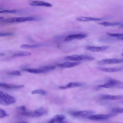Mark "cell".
<instances>
[{"instance_id":"7a4b0ae2","label":"cell","mask_w":123,"mask_h":123,"mask_svg":"<svg viewBox=\"0 0 123 123\" xmlns=\"http://www.w3.org/2000/svg\"><path fill=\"white\" fill-rule=\"evenodd\" d=\"M16 100L15 98L6 92L0 91V103L5 106H7L15 103Z\"/></svg>"},{"instance_id":"3957f363","label":"cell","mask_w":123,"mask_h":123,"mask_svg":"<svg viewBox=\"0 0 123 123\" xmlns=\"http://www.w3.org/2000/svg\"><path fill=\"white\" fill-rule=\"evenodd\" d=\"M98 87L106 88H114L123 89V82L116 79H111L105 84L99 85Z\"/></svg>"},{"instance_id":"44dd1931","label":"cell","mask_w":123,"mask_h":123,"mask_svg":"<svg viewBox=\"0 0 123 123\" xmlns=\"http://www.w3.org/2000/svg\"><path fill=\"white\" fill-rule=\"evenodd\" d=\"M99 24L101 25L106 26L121 25H122L123 24L120 22H105L99 23Z\"/></svg>"},{"instance_id":"5bb4252c","label":"cell","mask_w":123,"mask_h":123,"mask_svg":"<svg viewBox=\"0 0 123 123\" xmlns=\"http://www.w3.org/2000/svg\"><path fill=\"white\" fill-rule=\"evenodd\" d=\"M0 87L7 89H16L23 87H24V86L15 85L0 82Z\"/></svg>"},{"instance_id":"ac0fdd59","label":"cell","mask_w":123,"mask_h":123,"mask_svg":"<svg viewBox=\"0 0 123 123\" xmlns=\"http://www.w3.org/2000/svg\"><path fill=\"white\" fill-rule=\"evenodd\" d=\"M100 69L105 72L112 73L121 71L123 69V68L122 67L107 68H101Z\"/></svg>"},{"instance_id":"836d02e7","label":"cell","mask_w":123,"mask_h":123,"mask_svg":"<svg viewBox=\"0 0 123 123\" xmlns=\"http://www.w3.org/2000/svg\"><path fill=\"white\" fill-rule=\"evenodd\" d=\"M5 55V54L4 53H0V56H3L4 55Z\"/></svg>"},{"instance_id":"8fae6325","label":"cell","mask_w":123,"mask_h":123,"mask_svg":"<svg viewBox=\"0 0 123 123\" xmlns=\"http://www.w3.org/2000/svg\"><path fill=\"white\" fill-rule=\"evenodd\" d=\"M29 4L30 5L33 6H42L48 7L52 6V5L49 3L40 1H32Z\"/></svg>"},{"instance_id":"277c9868","label":"cell","mask_w":123,"mask_h":123,"mask_svg":"<svg viewBox=\"0 0 123 123\" xmlns=\"http://www.w3.org/2000/svg\"><path fill=\"white\" fill-rule=\"evenodd\" d=\"M64 59L68 61H77L82 60H93L94 58L90 56L84 55H73L67 56L64 57Z\"/></svg>"},{"instance_id":"9c48e42d","label":"cell","mask_w":123,"mask_h":123,"mask_svg":"<svg viewBox=\"0 0 123 123\" xmlns=\"http://www.w3.org/2000/svg\"><path fill=\"white\" fill-rule=\"evenodd\" d=\"M66 118L65 115L63 114H57L53 117L49 121V123H65L64 120Z\"/></svg>"},{"instance_id":"484cf974","label":"cell","mask_w":123,"mask_h":123,"mask_svg":"<svg viewBox=\"0 0 123 123\" xmlns=\"http://www.w3.org/2000/svg\"><path fill=\"white\" fill-rule=\"evenodd\" d=\"M113 113H123V108H113L111 110Z\"/></svg>"},{"instance_id":"d590c367","label":"cell","mask_w":123,"mask_h":123,"mask_svg":"<svg viewBox=\"0 0 123 123\" xmlns=\"http://www.w3.org/2000/svg\"><path fill=\"white\" fill-rule=\"evenodd\" d=\"M121 55L122 56H123V53H122Z\"/></svg>"},{"instance_id":"5b68a950","label":"cell","mask_w":123,"mask_h":123,"mask_svg":"<svg viewBox=\"0 0 123 123\" xmlns=\"http://www.w3.org/2000/svg\"><path fill=\"white\" fill-rule=\"evenodd\" d=\"M117 114V113H113L108 114H93L88 117V118L92 120L103 121Z\"/></svg>"},{"instance_id":"f546056e","label":"cell","mask_w":123,"mask_h":123,"mask_svg":"<svg viewBox=\"0 0 123 123\" xmlns=\"http://www.w3.org/2000/svg\"><path fill=\"white\" fill-rule=\"evenodd\" d=\"M8 74L9 75L16 76L21 75V72L18 70H15L8 72Z\"/></svg>"},{"instance_id":"cb8c5ba5","label":"cell","mask_w":123,"mask_h":123,"mask_svg":"<svg viewBox=\"0 0 123 123\" xmlns=\"http://www.w3.org/2000/svg\"><path fill=\"white\" fill-rule=\"evenodd\" d=\"M32 54L31 53L27 51H22L16 53L13 55L14 57H22L29 56L31 55Z\"/></svg>"},{"instance_id":"7c38bea8","label":"cell","mask_w":123,"mask_h":123,"mask_svg":"<svg viewBox=\"0 0 123 123\" xmlns=\"http://www.w3.org/2000/svg\"><path fill=\"white\" fill-rule=\"evenodd\" d=\"M82 83L77 82H72L68 83L65 85L61 86L59 88L62 89H65L71 88L80 87L82 86Z\"/></svg>"},{"instance_id":"52a82bcc","label":"cell","mask_w":123,"mask_h":123,"mask_svg":"<svg viewBox=\"0 0 123 123\" xmlns=\"http://www.w3.org/2000/svg\"><path fill=\"white\" fill-rule=\"evenodd\" d=\"M123 62V58L106 59L98 61V63L101 65L117 64Z\"/></svg>"},{"instance_id":"8992f818","label":"cell","mask_w":123,"mask_h":123,"mask_svg":"<svg viewBox=\"0 0 123 123\" xmlns=\"http://www.w3.org/2000/svg\"><path fill=\"white\" fill-rule=\"evenodd\" d=\"M95 112L92 110H85L77 111L72 112L71 113L73 116L76 117H83L94 114Z\"/></svg>"},{"instance_id":"30bf717a","label":"cell","mask_w":123,"mask_h":123,"mask_svg":"<svg viewBox=\"0 0 123 123\" xmlns=\"http://www.w3.org/2000/svg\"><path fill=\"white\" fill-rule=\"evenodd\" d=\"M110 46H104L100 47L88 46L86 49L88 50L93 52H99L105 51L108 49Z\"/></svg>"},{"instance_id":"4dcf8cb0","label":"cell","mask_w":123,"mask_h":123,"mask_svg":"<svg viewBox=\"0 0 123 123\" xmlns=\"http://www.w3.org/2000/svg\"><path fill=\"white\" fill-rule=\"evenodd\" d=\"M16 108L19 110H20L25 111L26 110V107L25 105H22L19 106H17Z\"/></svg>"},{"instance_id":"e575fe53","label":"cell","mask_w":123,"mask_h":123,"mask_svg":"<svg viewBox=\"0 0 123 123\" xmlns=\"http://www.w3.org/2000/svg\"><path fill=\"white\" fill-rule=\"evenodd\" d=\"M119 28L123 29V24L120 25V26L119 27Z\"/></svg>"},{"instance_id":"4fadbf2b","label":"cell","mask_w":123,"mask_h":123,"mask_svg":"<svg viewBox=\"0 0 123 123\" xmlns=\"http://www.w3.org/2000/svg\"><path fill=\"white\" fill-rule=\"evenodd\" d=\"M80 62H67L63 63L58 64L57 65L60 67L64 68H71L74 67L80 64Z\"/></svg>"},{"instance_id":"4316f807","label":"cell","mask_w":123,"mask_h":123,"mask_svg":"<svg viewBox=\"0 0 123 123\" xmlns=\"http://www.w3.org/2000/svg\"><path fill=\"white\" fill-rule=\"evenodd\" d=\"M35 110L41 114L42 116L46 114L47 112L46 110L42 107L37 108Z\"/></svg>"},{"instance_id":"d6a6232c","label":"cell","mask_w":123,"mask_h":123,"mask_svg":"<svg viewBox=\"0 0 123 123\" xmlns=\"http://www.w3.org/2000/svg\"><path fill=\"white\" fill-rule=\"evenodd\" d=\"M117 40H123V36L116 37Z\"/></svg>"},{"instance_id":"1f68e13d","label":"cell","mask_w":123,"mask_h":123,"mask_svg":"<svg viewBox=\"0 0 123 123\" xmlns=\"http://www.w3.org/2000/svg\"><path fill=\"white\" fill-rule=\"evenodd\" d=\"M13 34L11 33H0V36L4 37L10 36L12 35Z\"/></svg>"},{"instance_id":"2e32d148","label":"cell","mask_w":123,"mask_h":123,"mask_svg":"<svg viewBox=\"0 0 123 123\" xmlns=\"http://www.w3.org/2000/svg\"><path fill=\"white\" fill-rule=\"evenodd\" d=\"M123 98V95H111L105 94L101 95L100 98L101 99H108L110 100H117Z\"/></svg>"},{"instance_id":"e0dca14e","label":"cell","mask_w":123,"mask_h":123,"mask_svg":"<svg viewBox=\"0 0 123 123\" xmlns=\"http://www.w3.org/2000/svg\"><path fill=\"white\" fill-rule=\"evenodd\" d=\"M23 70L29 73L35 74H39L46 72L45 70L42 67L38 68H24L23 69Z\"/></svg>"},{"instance_id":"f1b7e54d","label":"cell","mask_w":123,"mask_h":123,"mask_svg":"<svg viewBox=\"0 0 123 123\" xmlns=\"http://www.w3.org/2000/svg\"><path fill=\"white\" fill-rule=\"evenodd\" d=\"M106 34L110 37H116L123 36V33H106Z\"/></svg>"},{"instance_id":"8d00e7d4","label":"cell","mask_w":123,"mask_h":123,"mask_svg":"<svg viewBox=\"0 0 123 123\" xmlns=\"http://www.w3.org/2000/svg\"></svg>"},{"instance_id":"9a60e30c","label":"cell","mask_w":123,"mask_h":123,"mask_svg":"<svg viewBox=\"0 0 123 123\" xmlns=\"http://www.w3.org/2000/svg\"><path fill=\"white\" fill-rule=\"evenodd\" d=\"M103 19V18H97L84 17H78L76 19L77 20L81 22H86L89 21H98L101 20Z\"/></svg>"},{"instance_id":"7402d4cb","label":"cell","mask_w":123,"mask_h":123,"mask_svg":"<svg viewBox=\"0 0 123 123\" xmlns=\"http://www.w3.org/2000/svg\"><path fill=\"white\" fill-rule=\"evenodd\" d=\"M117 40L116 37H104L99 39V41L103 42L108 43L112 42Z\"/></svg>"},{"instance_id":"d4e9b609","label":"cell","mask_w":123,"mask_h":123,"mask_svg":"<svg viewBox=\"0 0 123 123\" xmlns=\"http://www.w3.org/2000/svg\"><path fill=\"white\" fill-rule=\"evenodd\" d=\"M46 92L45 90L42 89L35 90L31 92L32 94H39L43 95L46 94Z\"/></svg>"},{"instance_id":"ffe728a7","label":"cell","mask_w":123,"mask_h":123,"mask_svg":"<svg viewBox=\"0 0 123 123\" xmlns=\"http://www.w3.org/2000/svg\"><path fill=\"white\" fill-rule=\"evenodd\" d=\"M45 44H41L35 45H29L26 44H23L20 46L21 48L23 49H27L36 48L45 46Z\"/></svg>"},{"instance_id":"83f0119b","label":"cell","mask_w":123,"mask_h":123,"mask_svg":"<svg viewBox=\"0 0 123 123\" xmlns=\"http://www.w3.org/2000/svg\"><path fill=\"white\" fill-rule=\"evenodd\" d=\"M9 115L7 114L6 112L3 109H0V118L8 116Z\"/></svg>"},{"instance_id":"ba28073f","label":"cell","mask_w":123,"mask_h":123,"mask_svg":"<svg viewBox=\"0 0 123 123\" xmlns=\"http://www.w3.org/2000/svg\"><path fill=\"white\" fill-rule=\"evenodd\" d=\"M87 36L85 34H78L69 35L64 39L65 41H69L74 39H83Z\"/></svg>"},{"instance_id":"6da1fadb","label":"cell","mask_w":123,"mask_h":123,"mask_svg":"<svg viewBox=\"0 0 123 123\" xmlns=\"http://www.w3.org/2000/svg\"><path fill=\"white\" fill-rule=\"evenodd\" d=\"M42 18L36 17H17L3 19L1 21L6 23L23 22L27 21H39L42 20Z\"/></svg>"},{"instance_id":"603a6c76","label":"cell","mask_w":123,"mask_h":123,"mask_svg":"<svg viewBox=\"0 0 123 123\" xmlns=\"http://www.w3.org/2000/svg\"><path fill=\"white\" fill-rule=\"evenodd\" d=\"M23 11L20 10L13 9L11 10H4L0 11V13H18L22 12Z\"/></svg>"},{"instance_id":"d6986e66","label":"cell","mask_w":123,"mask_h":123,"mask_svg":"<svg viewBox=\"0 0 123 123\" xmlns=\"http://www.w3.org/2000/svg\"><path fill=\"white\" fill-rule=\"evenodd\" d=\"M21 114L23 116L32 117H39L42 116L35 110L32 112H23L21 113Z\"/></svg>"}]
</instances>
